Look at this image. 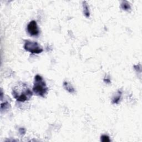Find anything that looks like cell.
<instances>
[{"label":"cell","mask_w":142,"mask_h":142,"mask_svg":"<svg viewBox=\"0 0 142 142\" xmlns=\"http://www.w3.org/2000/svg\"><path fill=\"white\" fill-rule=\"evenodd\" d=\"M63 86H64V88L66 89V90L68 92H69L70 93H74L75 92V89L73 88V87L71 86L70 84H69L67 82H64L63 83Z\"/></svg>","instance_id":"8992f818"},{"label":"cell","mask_w":142,"mask_h":142,"mask_svg":"<svg viewBox=\"0 0 142 142\" xmlns=\"http://www.w3.org/2000/svg\"><path fill=\"white\" fill-rule=\"evenodd\" d=\"M121 7H122V9L123 10H124V11H128L129 10H130L131 9L130 5L127 1H122V4H121Z\"/></svg>","instance_id":"52a82bcc"},{"label":"cell","mask_w":142,"mask_h":142,"mask_svg":"<svg viewBox=\"0 0 142 142\" xmlns=\"http://www.w3.org/2000/svg\"><path fill=\"white\" fill-rule=\"evenodd\" d=\"M20 131L21 134H22V133H23V134H24L26 132V130L24 128H20Z\"/></svg>","instance_id":"8fae6325"},{"label":"cell","mask_w":142,"mask_h":142,"mask_svg":"<svg viewBox=\"0 0 142 142\" xmlns=\"http://www.w3.org/2000/svg\"><path fill=\"white\" fill-rule=\"evenodd\" d=\"M121 96H122V92L118 91V94L117 95L113 97V98L112 99V102L114 104H118L120 101V99L121 98Z\"/></svg>","instance_id":"ba28073f"},{"label":"cell","mask_w":142,"mask_h":142,"mask_svg":"<svg viewBox=\"0 0 142 142\" xmlns=\"http://www.w3.org/2000/svg\"><path fill=\"white\" fill-rule=\"evenodd\" d=\"M83 12L84 15H85L86 17H89L90 16V12H89V7L88 6V4L86 1L83 2Z\"/></svg>","instance_id":"5b68a950"},{"label":"cell","mask_w":142,"mask_h":142,"mask_svg":"<svg viewBox=\"0 0 142 142\" xmlns=\"http://www.w3.org/2000/svg\"><path fill=\"white\" fill-rule=\"evenodd\" d=\"M27 31L31 36H38L39 33V30L37 23L35 21H32L27 25Z\"/></svg>","instance_id":"277c9868"},{"label":"cell","mask_w":142,"mask_h":142,"mask_svg":"<svg viewBox=\"0 0 142 142\" xmlns=\"http://www.w3.org/2000/svg\"><path fill=\"white\" fill-rule=\"evenodd\" d=\"M33 91L36 95L44 97L48 92V87L43 78L39 75H36L35 77Z\"/></svg>","instance_id":"7a4b0ae2"},{"label":"cell","mask_w":142,"mask_h":142,"mask_svg":"<svg viewBox=\"0 0 142 142\" xmlns=\"http://www.w3.org/2000/svg\"><path fill=\"white\" fill-rule=\"evenodd\" d=\"M10 107V105L9 103H8V102H5L4 103H1V110L2 111H3V110H6L9 109Z\"/></svg>","instance_id":"9c48e42d"},{"label":"cell","mask_w":142,"mask_h":142,"mask_svg":"<svg viewBox=\"0 0 142 142\" xmlns=\"http://www.w3.org/2000/svg\"><path fill=\"white\" fill-rule=\"evenodd\" d=\"M24 48L26 51L32 54H39L43 52V48L39 44L36 42L26 41L24 45Z\"/></svg>","instance_id":"3957f363"},{"label":"cell","mask_w":142,"mask_h":142,"mask_svg":"<svg viewBox=\"0 0 142 142\" xmlns=\"http://www.w3.org/2000/svg\"><path fill=\"white\" fill-rule=\"evenodd\" d=\"M33 95L32 92L28 87L26 84L19 82L12 90V96L18 102L28 101Z\"/></svg>","instance_id":"6da1fadb"},{"label":"cell","mask_w":142,"mask_h":142,"mask_svg":"<svg viewBox=\"0 0 142 142\" xmlns=\"http://www.w3.org/2000/svg\"><path fill=\"white\" fill-rule=\"evenodd\" d=\"M101 140L102 141H103V142H108V141H110L109 136L107 135H106V134L102 135L101 136Z\"/></svg>","instance_id":"30bf717a"}]
</instances>
